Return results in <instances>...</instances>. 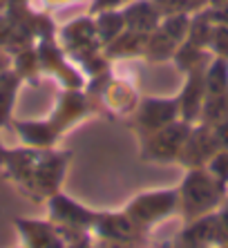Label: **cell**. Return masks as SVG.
Here are the masks:
<instances>
[{
  "mask_svg": "<svg viewBox=\"0 0 228 248\" xmlns=\"http://www.w3.org/2000/svg\"><path fill=\"white\" fill-rule=\"evenodd\" d=\"M5 161V152H2V148H0V163Z\"/></svg>",
  "mask_w": 228,
  "mask_h": 248,
  "instance_id": "obj_6",
  "label": "cell"
},
{
  "mask_svg": "<svg viewBox=\"0 0 228 248\" xmlns=\"http://www.w3.org/2000/svg\"><path fill=\"white\" fill-rule=\"evenodd\" d=\"M163 105H165V101H152V98H148V101L141 105L139 121L148 127L150 132H152V130H159L161 125H165V123L172 119V110H175V105H168L163 112H159Z\"/></svg>",
  "mask_w": 228,
  "mask_h": 248,
  "instance_id": "obj_4",
  "label": "cell"
},
{
  "mask_svg": "<svg viewBox=\"0 0 228 248\" xmlns=\"http://www.w3.org/2000/svg\"><path fill=\"white\" fill-rule=\"evenodd\" d=\"M49 213H51V219L61 221V224H67V226H94L97 221V215L87 213L79 203L69 202L65 197H51L49 202Z\"/></svg>",
  "mask_w": 228,
  "mask_h": 248,
  "instance_id": "obj_3",
  "label": "cell"
},
{
  "mask_svg": "<svg viewBox=\"0 0 228 248\" xmlns=\"http://www.w3.org/2000/svg\"><path fill=\"white\" fill-rule=\"evenodd\" d=\"M217 181V179H215ZM206 177L204 172H193L186 179L179 202L183 203L188 215H199L201 210H208L212 203H217V184Z\"/></svg>",
  "mask_w": 228,
  "mask_h": 248,
  "instance_id": "obj_2",
  "label": "cell"
},
{
  "mask_svg": "<svg viewBox=\"0 0 228 248\" xmlns=\"http://www.w3.org/2000/svg\"><path fill=\"white\" fill-rule=\"evenodd\" d=\"M123 2H126V0H97L94 9H112V7L123 5Z\"/></svg>",
  "mask_w": 228,
  "mask_h": 248,
  "instance_id": "obj_5",
  "label": "cell"
},
{
  "mask_svg": "<svg viewBox=\"0 0 228 248\" xmlns=\"http://www.w3.org/2000/svg\"><path fill=\"white\" fill-rule=\"evenodd\" d=\"M179 206V192L163 190V192H148L137 197L128 208V219L134 226H150L154 221L163 219L165 215L175 213Z\"/></svg>",
  "mask_w": 228,
  "mask_h": 248,
  "instance_id": "obj_1",
  "label": "cell"
}]
</instances>
